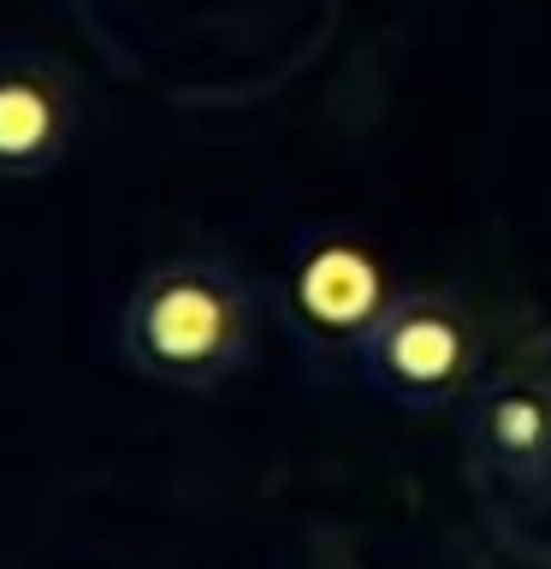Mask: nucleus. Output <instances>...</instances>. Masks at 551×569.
<instances>
[{"label":"nucleus","instance_id":"1","mask_svg":"<svg viewBox=\"0 0 551 569\" xmlns=\"http://www.w3.org/2000/svg\"><path fill=\"white\" fill-rule=\"evenodd\" d=\"M261 338V297L220 256L154 261L131 284L119 345L142 380L172 391H220L238 380Z\"/></svg>","mask_w":551,"mask_h":569},{"label":"nucleus","instance_id":"2","mask_svg":"<svg viewBox=\"0 0 551 569\" xmlns=\"http://www.w3.org/2000/svg\"><path fill=\"white\" fill-rule=\"evenodd\" d=\"M403 284L391 279V256L368 226L314 220L291 231L279 267V315L314 362H355L362 338L380 327Z\"/></svg>","mask_w":551,"mask_h":569},{"label":"nucleus","instance_id":"3","mask_svg":"<svg viewBox=\"0 0 551 569\" xmlns=\"http://www.w3.org/2000/svg\"><path fill=\"white\" fill-rule=\"evenodd\" d=\"M355 380H362L380 403L403 409V416H433V409H457L474 391L480 368V327L451 291H403L391 297L380 327L355 350Z\"/></svg>","mask_w":551,"mask_h":569},{"label":"nucleus","instance_id":"4","mask_svg":"<svg viewBox=\"0 0 551 569\" xmlns=\"http://www.w3.org/2000/svg\"><path fill=\"white\" fill-rule=\"evenodd\" d=\"M462 451L469 469L498 487H545L551 480V373L498 368L480 373L462 398Z\"/></svg>","mask_w":551,"mask_h":569},{"label":"nucleus","instance_id":"5","mask_svg":"<svg viewBox=\"0 0 551 569\" xmlns=\"http://www.w3.org/2000/svg\"><path fill=\"white\" fill-rule=\"evenodd\" d=\"M83 89L42 48H0V184L42 178L78 142Z\"/></svg>","mask_w":551,"mask_h":569}]
</instances>
